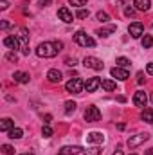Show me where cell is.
Returning <instances> with one entry per match:
<instances>
[{
    "mask_svg": "<svg viewBox=\"0 0 153 155\" xmlns=\"http://www.w3.org/2000/svg\"><path fill=\"white\" fill-rule=\"evenodd\" d=\"M60 51H61V49L56 45V41H54V43H52V41H43V43L38 45L36 54H38L40 58H54Z\"/></svg>",
    "mask_w": 153,
    "mask_h": 155,
    "instance_id": "1",
    "label": "cell"
},
{
    "mask_svg": "<svg viewBox=\"0 0 153 155\" xmlns=\"http://www.w3.org/2000/svg\"><path fill=\"white\" fill-rule=\"evenodd\" d=\"M65 88H67V92H72V94H81V90L85 88V83H83V79H79V78H72L70 81H67Z\"/></svg>",
    "mask_w": 153,
    "mask_h": 155,
    "instance_id": "2",
    "label": "cell"
},
{
    "mask_svg": "<svg viewBox=\"0 0 153 155\" xmlns=\"http://www.w3.org/2000/svg\"><path fill=\"white\" fill-rule=\"evenodd\" d=\"M74 41H76L77 45H81V47H94L96 45V41L90 38L86 33H83V31H77L76 35H74Z\"/></svg>",
    "mask_w": 153,
    "mask_h": 155,
    "instance_id": "3",
    "label": "cell"
},
{
    "mask_svg": "<svg viewBox=\"0 0 153 155\" xmlns=\"http://www.w3.org/2000/svg\"><path fill=\"white\" fill-rule=\"evenodd\" d=\"M83 65L86 67V69H94V71H103V61L101 60H97V58H94V56H86L85 60H83Z\"/></svg>",
    "mask_w": 153,
    "mask_h": 155,
    "instance_id": "4",
    "label": "cell"
},
{
    "mask_svg": "<svg viewBox=\"0 0 153 155\" xmlns=\"http://www.w3.org/2000/svg\"><path fill=\"white\" fill-rule=\"evenodd\" d=\"M99 119H101V112H99L97 107H88V108L85 110V121L96 123V121H99Z\"/></svg>",
    "mask_w": 153,
    "mask_h": 155,
    "instance_id": "5",
    "label": "cell"
},
{
    "mask_svg": "<svg viewBox=\"0 0 153 155\" xmlns=\"http://www.w3.org/2000/svg\"><path fill=\"white\" fill-rule=\"evenodd\" d=\"M148 139H150V134H137V135L130 137L126 144H128L130 148H137L139 144H142V143H144V141H148Z\"/></svg>",
    "mask_w": 153,
    "mask_h": 155,
    "instance_id": "6",
    "label": "cell"
},
{
    "mask_svg": "<svg viewBox=\"0 0 153 155\" xmlns=\"http://www.w3.org/2000/svg\"><path fill=\"white\" fill-rule=\"evenodd\" d=\"M16 38L22 43V47H29V31L25 27H18L16 29Z\"/></svg>",
    "mask_w": 153,
    "mask_h": 155,
    "instance_id": "7",
    "label": "cell"
},
{
    "mask_svg": "<svg viewBox=\"0 0 153 155\" xmlns=\"http://www.w3.org/2000/svg\"><path fill=\"white\" fill-rule=\"evenodd\" d=\"M128 31H130V35H132L133 38H141V35L144 33V25H142L141 22H133V24H130Z\"/></svg>",
    "mask_w": 153,
    "mask_h": 155,
    "instance_id": "8",
    "label": "cell"
},
{
    "mask_svg": "<svg viewBox=\"0 0 153 155\" xmlns=\"http://www.w3.org/2000/svg\"><path fill=\"white\" fill-rule=\"evenodd\" d=\"M97 87H101V79H99V78H90V79L85 81V88H86V92H96Z\"/></svg>",
    "mask_w": 153,
    "mask_h": 155,
    "instance_id": "9",
    "label": "cell"
},
{
    "mask_svg": "<svg viewBox=\"0 0 153 155\" xmlns=\"http://www.w3.org/2000/svg\"><path fill=\"white\" fill-rule=\"evenodd\" d=\"M146 101H148V96L144 94V92H135V96H133V105L135 107H144L146 105Z\"/></svg>",
    "mask_w": 153,
    "mask_h": 155,
    "instance_id": "10",
    "label": "cell"
},
{
    "mask_svg": "<svg viewBox=\"0 0 153 155\" xmlns=\"http://www.w3.org/2000/svg\"><path fill=\"white\" fill-rule=\"evenodd\" d=\"M58 16H60L65 24H70V22H72V13H70L67 7H60V9H58Z\"/></svg>",
    "mask_w": 153,
    "mask_h": 155,
    "instance_id": "11",
    "label": "cell"
},
{
    "mask_svg": "<svg viewBox=\"0 0 153 155\" xmlns=\"http://www.w3.org/2000/svg\"><path fill=\"white\" fill-rule=\"evenodd\" d=\"M112 76L124 81V79H128L130 74H128V71H126V69H122V67H114V69H112Z\"/></svg>",
    "mask_w": 153,
    "mask_h": 155,
    "instance_id": "12",
    "label": "cell"
},
{
    "mask_svg": "<svg viewBox=\"0 0 153 155\" xmlns=\"http://www.w3.org/2000/svg\"><path fill=\"white\" fill-rule=\"evenodd\" d=\"M4 45L5 47H9V49H20V41H18V38L16 36H5L4 38Z\"/></svg>",
    "mask_w": 153,
    "mask_h": 155,
    "instance_id": "13",
    "label": "cell"
},
{
    "mask_svg": "<svg viewBox=\"0 0 153 155\" xmlns=\"http://www.w3.org/2000/svg\"><path fill=\"white\" fill-rule=\"evenodd\" d=\"M61 72L60 71H56V69H50L49 72H47V79L50 81V83H60L61 81Z\"/></svg>",
    "mask_w": 153,
    "mask_h": 155,
    "instance_id": "14",
    "label": "cell"
},
{
    "mask_svg": "<svg viewBox=\"0 0 153 155\" xmlns=\"http://www.w3.org/2000/svg\"><path fill=\"white\" fill-rule=\"evenodd\" d=\"M86 141H88V143H103V141H105V135H103L101 132H90V134L86 135Z\"/></svg>",
    "mask_w": 153,
    "mask_h": 155,
    "instance_id": "15",
    "label": "cell"
},
{
    "mask_svg": "<svg viewBox=\"0 0 153 155\" xmlns=\"http://www.w3.org/2000/svg\"><path fill=\"white\" fill-rule=\"evenodd\" d=\"M133 5H135V9H139V11H148L150 5H151V2H150V0H133Z\"/></svg>",
    "mask_w": 153,
    "mask_h": 155,
    "instance_id": "16",
    "label": "cell"
},
{
    "mask_svg": "<svg viewBox=\"0 0 153 155\" xmlns=\"http://www.w3.org/2000/svg\"><path fill=\"white\" fill-rule=\"evenodd\" d=\"M15 81H18V83H29V74L27 72H22V71H18V72H15Z\"/></svg>",
    "mask_w": 153,
    "mask_h": 155,
    "instance_id": "17",
    "label": "cell"
},
{
    "mask_svg": "<svg viewBox=\"0 0 153 155\" xmlns=\"http://www.w3.org/2000/svg\"><path fill=\"white\" fill-rule=\"evenodd\" d=\"M112 33H115V25H108V27H103V29L97 31V35H99L101 38H106V36H110Z\"/></svg>",
    "mask_w": 153,
    "mask_h": 155,
    "instance_id": "18",
    "label": "cell"
},
{
    "mask_svg": "<svg viewBox=\"0 0 153 155\" xmlns=\"http://www.w3.org/2000/svg\"><path fill=\"white\" fill-rule=\"evenodd\" d=\"M15 126H13V121L9 119V117H5V119H2V123H0V130L2 132H9V130H13Z\"/></svg>",
    "mask_w": 153,
    "mask_h": 155,
    "instance_id": "19",
    "label": "cell"
},
{
    "mask_svg": "<svg viewBox=\"0 0 153 155\" xmlns=\"http://www.w3.org/2000/svg\"><path fill=\"white\" fill-rule=\"evenodd\" d=\"M141 117H142V121H146V123L151 124L153 123V108H144L142 114H141Z\"/></svg>",
    "mask_w": 153,
    "mask_h": 155,
    "instance_id": "20",
    "label": "cell"
},
{
    "mask_svg": "<svg viewBox=\"0 0 153 155\" xmlns=\"http://www.w3.org/2000/svg\"><path fill=\"white\" fill-rule=\"evenodd\" d=\"M61 152L65 155H76V153H81V148L79 146H65V148H61Z\"/></svg>",
    "mask_w": 153,
    "mask_h": 155,
    "instance_id": "21",
    "label": "cell"
},
{
    "mask_svg": "<svg viewBox=\"0 0 153 155\" xmlns=\"http://www.w3.org/2000/svg\"><path fill=\"white\" fill-rule=\"evenodd\" d=\"M101 87H103L106 92H114L115 90V83L110 81V79H103V81H101Z\"/></svg>",
    "mask_w": 153,
    "mask_h": 155,
    "instance_id": "22",
    "label": "cell"
},
{
    "mask_svg": "<svg viewBox=\"0 0 153 155\" xmlns=\"http://www.w3.org/2000/svg\"><path fill=\"white\" fill-rule=\"evenodd\" d=\"M22 128H13V130H9V137L11 139H20L22 137Z\"/></svg>",
    "mask_w": 153,
    "mask_h": 155,
    "instance_id": "23",
    "label": "cell"
},
{
    "mask_svg": "<svg viewBox=\"0 0 153 155\" xmlns=\"http://www.w3.org/2000/svg\"><path fill=\"white\" fill-rule=\"evenodd\" d=\"M151 45H153V36L151 35H146V36L142 38V47H144V49H150Z\"/></svg>",
    "mask_w": 153,
    "mask_h": 155,
    "instance_id": "24",
    "label": "cell"
},
{
    "mask_svg": "<svg viewBox=\"0 0 153 155\" xmlns=\"http://www.w3.org/2000/svg\"><path fill=\"white\" fill-rule=\"evenodd\" d=\"M117 65L126 69V67L130 65V60H128V58H124V56H121V58H117Z\"/></svg>",
    "mask_w": 153,
    "mask_h": 155,
    "instance_id": "25",
    "label": "cell"
},
{
    "mask_svg": "<svg viewBox=\"0 0 153 155\" xmlns=\"http://www.w3.org/2000/svg\"><path fill=\"white\" fill-rule=\"evenodd\" d=\"M74 110H76V103H74V101H67V103H65V112L70 114V112H74Z\"/></svg>",
    "mask_w": 153,
    "mask_h": 155,
    "instance_id": "26",
    "label": "cell"
},
{
    "mask_svg": "<svg viewBox=\"0 0 153 155\" xmlns=\"http://www.w3.org/2000/svg\"><path fill=\"white\" fill-rule=\"evenodd\" d=\"M41 134H43V137H50V135H52V128H50L49 124H43V128H41Z\"/></svg>",
    "mask_w": 153,
    "mask_h": 155,
    "instance_id": "27",
    "label": "cell"
},
{
    "mask_svg": "<svg viewBox=\"0 0 153 155\" xmlns=\"http://www.w3.org/2000/svg\"><path fill=\"white\" fill-rule=\"evenodd\" d=\"M76 16H77V18H81V20H85V18H88V9H77Z\"/></svg>",
    "mask_w": 153,
    "mask_h": 155,
    "instance_id": "28",
    "label": "cell"
},
{
    "mask_svg": "<svg viewBox=\"0 0 153 155\" xmlns=\"http://www.w3.org/2000/svg\"><path fill=\"white\" fill-rule=\"evenodd\" d=\"M2 153H4V155H13V153H15V150H13V146L4 144V146H2Z\"/></svg>",
    "mask_w": 153,
    "mask_h": 155,
    "instance_id": "29",
    "label": "cell"
},
{
    "mask_svg": "<svg viewBox=\"0 0 153 155\" xmlns=\"http://www.w3.org/2000/svg\"><path fill=\"white\" fill-rule=\"evenodd\" d=\"M97 20H99V22H108V20H110V16H108L105 11H99V13H97Z\"/></svg>",
    "mask_w": 153,
    "mask_h": 155,
    "instance_id": "30",
    "label": "cell"
},
{
    "mask_svg": "<svg viewBox=\"0 0 153 155\" xmlns=\"http://www.w3.org/2000/svg\"><path fill=\"white\" fill-rule=\"evenodd\" d=\"M5 58H7L9 61H16V60H18V56H16V52H7V54H5Z\"/></svg>",
    "mask_w": 153,
    "mask_h": 155,
    "instance_id": "31",
    "label": "cell"
},
{
    "mask_svg": "<svg viewBox=\"0 0 153 155\" xmlns=\"http://www.w3.org/2000/svg\"><path fill=\"white\" fill-rule=\"evenodd\" d=\"M70 4H72V5H76V7H81V5H85V4H86V0H70Z\"/></svg>",
    "mask_w": 153,
    "mask_h": 155,
    "instance_id": "32",
    "label": "cell"
},
{
    "mask_svg": "<svg viewBox=\"0 0 153 155\" xmlns=\"http://www.w3.org/2000/svg\"><path fill=\"white\" fill-rule=\"evenodd\" d=\"M124 15H126V16H133V15H135V9H133V7H126V9H124Z\"/></svg>",
    "mask_w": 153,
    "mask_h": 155,
    "instance_id": "33",
    "label": "cell"
},
{
    "mask_svg": "<svg viewBox=\"0 0 153 155\" xmlns=\"http://www.w3.org/2000/svg\"><path fill=\"white\" fill-rule=\"evenodd\" d=\"M76 63H77V61L74 60V58H67V60H65V65H69V67H74Z\"/></svg>",
    "mask_w": 153,
    "mask_h": 155,
    "instance_id": "34",
    "label": "cell"
},
{
    "mask_svg": "<svg viewBox=\"0 0 153 155\" xmlns=\"http://www.w3.org/2000/svg\"><path fill=\"white\" fill-rule=\"evenodd\" d=\"M146 71H148L150 76H153V63H148V65H146Z\"/></svg>",
    "mask_w": 153,
    "mask_h": 155,
    "instance_id": "35",
    "label": "cell"
},
{
    "mask_svg": "<svg viewBox=\"0 0 153 155\" xmlns=\"http://www.w3.org/2000/svg\"><path fill=\"white\" fill-rule=\"evenodd\" d=\"M7 0H0V9H7Z\"/></svg>",
    "mask_w": 153,
    "mask_h": 155,
    "instance_id": "36",
    "label": "cell"
},
{
    "mask_svg": "<svg viewBox=\"0 0 153 155\" xmlns=\"http://www.w3.org/2000/svg\"><path fill=\"white\" fill-rule=\"evenodd\" d=\"M0 27H2V29H9V27H11V24H9V22H5V20H4V22H2V24H0Z\"/></svg>",
    "mask_w": 153,
    "mask_h": 155,
    "instance_id": "37",
    "label": "cell"
},
{
    "mask_svg": "<svg viewBox=\"0 0 153 155\" xmlns=\"http://www.w3.org/2000/svg\"><path fill=\"white\" fill-rule=\"evenodd\" d=\"M29 52H31V49H29V47H22V54H25V56H27Z\"/></svg>",
    "mask_w": 153,
    "mask_h": 155,
    "instance_id": "38",
    "label": "cell"
},
{
    "mask_svg": "<svg viewBox=\"0 0 153 155\" xmlns=\"http://www.w3.org/2000/svg\"><path fill=\"white\" fill-rule=\"evenodd\" d=\"M50 0H40V5H49Z\"/></svg>",
    "mask_w": 153,
    "mask_h": 155,
    "instance_id": "39",
    "label": "cell"
},
{
    "mask_svg": "<svg viewBox=\"0 0 153 155\" xmlns=\"http://www.w3.org/2000/svg\"><path fill=\"white\" fill-rule=\"evenodd\" d=\"M43 119H45V124H49V123H50V119H52V117H50V116H45V117H43Z\"/></svg>",
    "mask_w": 153,
    "mask_h": 155,
    "instance_id": "40",
    "label": "cell"
},
{
    "mask_svg": "<svg viewBox=\"0 0 153 155\" xmlns=\"http://www.w3.org/2000/svg\"><path fill=\"white\" fill-rule=\"evenodd\" d=\"M146 155H153V148H150V150H146Z\"/></svg>",
    "mask_w": 153,
    "mask_h": 155,
    "instance_id": "41",
    "label": "cell"
},
{
    "mask_svg": "<svg viewBox=\"0 0 153 155\" xmlns=\"http://www.w3.org/2000/svg\"><path fill=\"white\" fill-rule=\"evenodd\" d=\"M114 155H122V152H121V150H117V152H115Z\"/></svg>",
    "mask_w": 153,
    "mask_h": 155,
    "instance_id": "42",
    "label": "cell"
},
{
    "mask_svg": "<svg viewBox=\"0 0 153 155\" xmlns=\"http://www.w3.org/2000/svg\"><path fill=\"white\" fill-rule=\"evenodd\" d=\"M150 99H151V103H153V94H151V97H150Z\"/></svg>",
    "mask_w": 153,
    "mask_h": 155,
    "instance_id": "43",
    "label": "cell"
},
{
    "mask_svg": "<svg viewBox=\"0 0 153 155\" xmlns=\"http://www.w3.org/2000/svg\"><path fill=\"white\" fill-rule=\"evenodd\" d=\"M22 155H33V153H22Z\"/></svg>",
    "mask_w": 153,
    "mask_h": 155,
    "instance_id": "44",
    "label": "cell"
},
{
    "mask_svg": "<svg viewBox=\"0 0 153 155\" xmlns=\"http://www.w3.org/2000/svg\"><path fill=\"white\" fill-rule=\"evenodd\" d=\"M60 155H65V153H63V152H60Z\"/></svg>",
    "mask_w": 153,
    "mask_h": 155,
    "instance_id": "45",
    "label": "cell"
}]
</instances>
